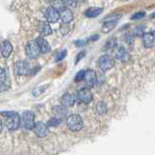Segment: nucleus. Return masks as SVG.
Segmentation results:
<instances>
[{
  "mask_svg": "<svg viewBox=\"0 0 155 155\" xmlns=\"http://www.w3.org/2000/svg\"><path fill=\"white\" fill-rule=\"evenodd\" d=\"M21 123L22 126L26 130H32L35 126V116L34 114L30 110H26L22 114L21 117Z\"/></svg>",
  "mask_w": 155,
  "mask_h": 155,
  "instance_id": "nucleus-5",
  "label": "nucleus"
},
{
  "mask_svg": "<svg viewBox=\"0 0 155 155\" xmlns=\"http://www.w3.org/2000/svg\"><path fill=\"white\" fill-rule=\"evenodd\" d=\"M66 4L64 2V0H52L51 1V7L56 9L57 11L61 12L62 10H64L66 7Z\"/></svg>",
  "mask_w": 155,
  "mask_h": 155,
  "instance_id": "nucleus-22",
  "label": "nucleus"
},
{
  "mask_svg": "<svg viewBox=\"0 0 155 155\" xmlns=\"http://www.w3.org/2000/svg\"><path fill=\"white\" fill-rule=\"evenodd\" d=\"M78 99L81 102L84 104H88L93 99V94L90 90L89 87H84L81 88L79 92H78Z\"/></svg>",
  "mask_w": 155,
  "mask_h": 155,
  "instance_id": "nucleus-6",
  "label": "nucleus"
},
{
  "mask_svg": "<svg viewBox=\"0 0 155 155\" xmlns=\"http://www.w3.org/2000/svg\"><path fill=\"white\" fill-rule=\"evenodd\" d=\"M14 113H15V111H3V113H1V114H2V115H4L5 117H7V116L13 114Z\"/></svg>",
  "mask_w": 155,
  "mask_h": 155,
  "instance_id": "nucleus-30",
  "label": "nucleus"
},
{
  "mask_svg": "<svg viewBox=\"0 0 155 155\" xmlns=\"http://www.w3.org/2000/svg\"><path fill=\"white\" fill-rule=\"evenodd\" d=\"M116 21L115 19H105V23L103 27H102V30L104 31V33H108L110 32L111 29H114L116 25Z\"/></svg>",
  "mask_w": 155,
  "mask_h": 155,
  "instance_id": "nucleus-20",
  "label": "nucleus"
},
{
  "mask_svg": "<svg viewBox=\"0 0 155 155\" xmlns=\"http://www.w3.org/2000/svg\"><path fill=\"white\" fill-rule=\"evenodd\" d=\"M97 39H99V35H94V36H92L88 39V41H96ZM87 41V42H88Z\"/></svg>",
  "mask_w": 155,
  "mask_h": 155,
  "instance_id": "nucleus-31",
  "label": "nucleus"
},
{
  "mask_svg": "<svg viewBox=\"0 0 155 155\" xmlns=\"http://www.w3.org/2000/svg\"><path fill=\"white\" fill-rule=\"evenodd\" d=\"M84 81L86 87H93L95 82H96V73L93 70H87L85 71V76H84Z\"/></svg>",
  "mask_w": 155,
  "mask_h": 155,
  "instance_id": "nucleus-9",
  "label": "nucleus"
},
{
  "mask_svg": "<svg viewBox=\"0 0 155 155\" xmlns=\"http://www.w3.org/2000/svg\"><path fill=\"white\" fill-rule=\"evenodd\" d=\"M143 43L147 48H152L155 44V34L151 32L144 33L143 35Z\"/></svg>",
  "mask_w": 155,
  "mask_h": 155,
  "instance_id": "nucleus-12",
  "label": "nucleus"
},
{
  "mask_svg": "<svg viewBox=\"0 0 155 155\" xmlns=\"http://www.w3.org/2000/svg\"><path fill=\"white\" fill-rule=\"evenodd\" d=\"M1 130H2V122H1V120H0V132H1Z\"/></svg>",
  "mask_w": 155,
  "mask_h": 155,
  "instance_id": "nucleus-32",
  "label": "nucleus"
},
{
  "mask_svg": "<svg viewBox=\"0 0 155 155\" xmlns=\"http://www.w3.org/2000/svg\"><path fill=\"white\" fill-rule=\"evenodd\" d=\"M0 51H1V54L3 57L7 58L10 56V54L13 51V47L11 45V43L9 41H3L0 45Z\"/></svg>",
  "mask_w": 155,
  "mask_h": 155,
  "instance_id": "nucleus-13",
  "label": "nucleus"
},
{
  "mask_svg": "<svg viewBox=\"0 0 155 155\" xmlns=\"http://www.w3.org/2000/svg\"><path fill=\"white\" fill-rule=\"evenodd\" d=\"M21 123V118L19 117V115L17 113H14L13 114L7 116L6 120H5V125L11 131L17 130L19 127Z\"/></svg>",
  "mask_w": 155,
  "mask_h": 155,
  "instance_id": "nucleus-4",
  "label": "nucleus"
},
{
  "mask_svg": "<svg viewBox=\"0 0 155 155\" xmlns=\"http://www.w3.org/2000/svg\"><path fill=\"white\" fill-rule=\"evenodd\" d=\"M67 126L73 132H79L84 127V120H82L81 116L79 114H73L67 116Z\"/></svg>",
  "mask_w": 155,
  "mask_h": 155,
  "instance_id": "nucleus-1",
  "label": "nucleus"
},
{
  "mask_svg": "<svg viewBox=\"0 0 155 155\" xmlns=\"http://www.w3.org/2000/svg\"><path fill=\"white\" fill-rule=\"evenodd\" d=\"M103 12V8H100V7H92L89 8L87 11L85 12V16L87 18H95L97 16Z\"/></svg>",
  "mask_w": 155,
  "mask_h": 155,
  "instance_id": "nucleus-21",
  "label": "nucleus"
},
{
  "mask_svg": "<svg viewBox=\"0 0 155 155\" xmlns=\"http://www.w3.org/2000/svg\"><path fill=\"white\" fill-rule=\"evenodd\" d=\"M61 121H62V119H60V118H58V117H52L51 119H50L48 121V123H47V125L48 126H50V127H54V126H57V125H59L60 123H61Z\"/></svg>",
  "mask_w": 155,
  "mask_h": 155,
  "instance_id": "nucleus-24",
  "label": "nucleus"
},
{
  "mask_svg": "<svg viewBox=\"0 0 155 155\" xmlns=\"http://www.w3.org/2000/svg\"><path fill=\"white\" fill-rule=\"evenodd\" d=\"M144 16H145V13L144 12H138V13H136V14L133 15L132 18H131V19H135V21H137V19L143 18Z\"/></svg>",
  "mask_w": 155,
  "mask_h": 155,
  "instance_id": "nucleus-26",
  "label": "nucleus"
},
{
  "mask_svg": "<svg viewBox=\"0 0 155 155\" xmlns=\"http://www.w3.org/2000/svg\"><path fill=\"white\" fill-rule=\"evenodd\" d=\"M44 90H45V87H44V88H41V87H38V88H36V89H34V90H33V95H34V96L40 95V94L43 93Z\"/></svg>",
  "mask_w": 155,
  "mask_h": 155,
  "instance_id": "nucleus-29",
  "label": "nucleus"
},
{
  "mask_svg": "<svg viewBox=\"0 0 155 155\" xmlns=\"http://www.w3.org/2000/svg\"><path fill=\"white\" fill-rule=\"evenodd\" d=\"M37 27H38L39 32H40L43 36L51 35V32H52L51 25H50V24H48V22H47V21H39Z\"/></svg>",
  "mask_w": 155,
  "mask_h": 155,
  "instance_id": "nucleus-14",
  "label": "nucleus"
},
{
  "mask_svg": "<svg viewBox=\"0 0 155 155\" xmlns=\"http://www.w3.org/2000/svg\"><path fill=\"white\" fill-rule=\"evenodd\" d=\"M66 54H67V51H63L59 52V53L57 54L56 58H55V61H60V60H62L63 58H64V57L66 56Z\"/></svg>",
  "mask_w": 155,
  "mask_h": 155,
  "instance_id": "nucleus-28",
  "label": "nucleus"
},
{
  "mask_svg": "<svg viewBox=\"0 0 155 155\" xmlns=\"http://www.w3.org/2000/svg\"><path fill=\"white\" fill-rule=\"evenodd\" d=\"M37 43H38V45H39V47H40V48H41V51L43 52V53H47V52H48L51 51V47H50V45H48V43L47 42V40H45L44 38H37Z\"/></svg>",
  "mask_w": 155,
  "mask_h": 155,
  "instance_id": "nucleus-19",
  "label": "nucleus"
},
{
  "mask_svg": "<svg viewBox=\"0 0 155 155\" xmlns=\"http://www.w3.org/2000/svg\"><path fill=\"white\" fill-rule=\"evenodd\" d=\"M96 110H97V113L99 114H105L107 113V105L104 103V102H99L98 104L96 105Z\"/></svg>",
  "mask_w": 155,
  "mask_h": 155,
  "instance_id": "nucleus-23",
  "label": "nucleus"
},
{
  "mask_svg": "<svg viewBox=\"0 0 155 155\" xmlns=\"http://www.w3.org/2000/svg\"><path fill=\"white\" fill-rule=\"evenodd\" d=\"M114 63H115V61L114 59V57L109 54H105V55L100 56L99 60H98L99 68L104 72L111 69V68L114 66Z\"/></svg>",
  "mask_w": 155,
  "mask_h": 155,
  "instance_id": "nucleus-3",
  "label": "nucleus"
},
{
  "mask_svg": "<svg viewBox=\"0 0 155 155\" xmlns=\"http://www.w3.org/2000/svg\"><path fill=\"white\" fill-rule=\"evenodd\" d=\"M48 125H46L43 122H37L35 123V126H34V132L38 136L39 138H44L48 135Z\"/></svg>",
  "mask_w": 155,
  "mask_h": 155,
  "instance_id": "nucleus-10",
  "label": "nucleus"
},
{
  "mask_svg": "<svg viewBox=\"0 0 155 155\" xmlns=\"http://www.w3.org/2000/svg\"><path fill=\"white\" fill-rule=\"evenodd\" d=\"M65 4L67 5V6H69L70 8H74L77 6V2L78 0H64Z\"/></svg>",
  "mask_w": 155,
  "mask_h": 155,
  "instance_id": "nucleus-27",
  "label": "nucleus"
},
{
  "mask_svg": "<svg viewBox=\"0 0 155 155\" xmlns=\"http://www.w3.org/2000/svg\"><path fill=\"white\" fill-rule=\"evenodd\" d=\"M84 76H85V71L84 70H81L75 77V81H81L84 79Z\"/></svg>",
  "mask_w": 155,
  "mask_h": 155,
  "instance_id": "nucleus-25",
  "label": "nucleus"
},
{
  "mask_svg": "<svg viewBox=\"0 0 155 155\" xmlns=\"http://www.w3.org/2000/svg\"><path fill=\"white\" fill-rule=\"evenodd\" d=\"M76 98L74 95L70 93H65L61 97V104L64 105L65 107H73L75 105Z\"/></svg>",
  "mask_w": 155,
  "mask_h": 155,
  "instance_id": "nucleus-15",
  "label": "nucleus"
},
{
  "mask_svg": "<svg viewBox=\"0 0 155 155\" xmlns=\"http://www.w3.org/2000/svg\"><path fill=\"white\" fill-rule=\"evenodd\" d=\"M60 18L62 19V21L64 23H69L70 21H73V18H74V15H73L70 9L65 8L64 10H62L60 12Z\"/></svg>",
  "mask_w": 155,
  "mask_h": 155,
  "instance_id": "nucleus-16",
  "label": "nucleus"
},
{
  "mask_svg": "<svg viewBox=\"0 0 155 155\" xmlns=\"http://www.w3.org/2000/svg\"><path fill=\"white\" fill-rule=\"evenodd\" d=\"M45 18L48 22H56L60 18V12L53 7H48L45 13Z\"/></svg>",
  "mask_w": 155,
  "mask_h": 155,
  "instance_id": "nucleus-8",
  "label": "nucleus"
},
{
  "mask_svg": "<svg viewBox=\"0 0 155 155\" xmlns=\"http://www.w3.org/2000/svg\"><path fill=\"white\" fill-rule=\"evenodd\" d=\"M154 34H155V31H154Z\"/></svg>",
  "mask_w": 155,
  "mask_h": 155,
  "instance_id": "nucleus-33",
  "label": "nucleus"
},
{
  "mask_svg": "<svg viewBox=\"0 0 155 155\" xmlns=\"http://www.w3.org/2000/svg\"><path fill=\"white\" fill-rule=\"evenodd\" d=\"M41 48L39 47L37 41H30L27 43V45L25 47V53L26 55L31 58V59H35L37 58L41 53Z\"/></svg>",
  "mask_w": 155,
  "mask_h": 155,
  "instance_id": "nucleus-2",
  "label": "nucleus"
},
{
  "mask_svg": "<svg viewBox=\"0 0 155 155\" xmlns=\"http://www.w3.org/2000/svg\"><path fill=\"white\" fill-rule=\"evenodd\" d=\"M115 55L116 58L119 59L121 62H128L130 60V55L129 53L126 51V50L123 47H116V50H115Z\"/></svg>",
  "mask_w": 155,
  "mask_h": 155,
  "instance_id": "nucleus-11",
  "label": "nucleus"
},
{
  "mask_svg": "<svg viewBox=\"0 0 155 155\" xmlns=\"http://www.w3.org/2000/svg\"><path fill=\"white\" fill-rule=\"evenodd\" d=\"M9 88L7 84V75L3 68L0 67V91H5Z\"/></svg>",
  "mask_w": 155,
  "mask_h": 155,
  "instance_id": "nucleus-17",
  "label": "nucleus"
},
{
  "mask_svg": "<svg viewBox=\"0 0 155 155\" xmlns=\"http://www.w3.org/2000/svg\"><path fill=\"white\" fill-rule=\"evenodd\" d=\"M30 68L26 61H18L15 65V74L18 76H26L30 74Z\"/></svg>",
  "mask_w": 155,
  "mask_h": 155,
  "instance_id": "nucleus-7",
  "label": "nucleus"
},
{
  "mask_svg": "<svg viewBox=\"0 0 155 155\" xmlns=\"http://www.w3.org/2000/svg\"><path fill=\"white\" fill-rule=\"evenodd\" d=\"M53 113H54L56 117L62 119L63 117H65L67 115V109L64 105L57 106V107H54V108H53Z\"/></svg>",
  "mask_w": 155,
  "mask_h": 155,
  "instance_id": "nucleus-18",
  "label": "nucleus"
}]
</instances>
